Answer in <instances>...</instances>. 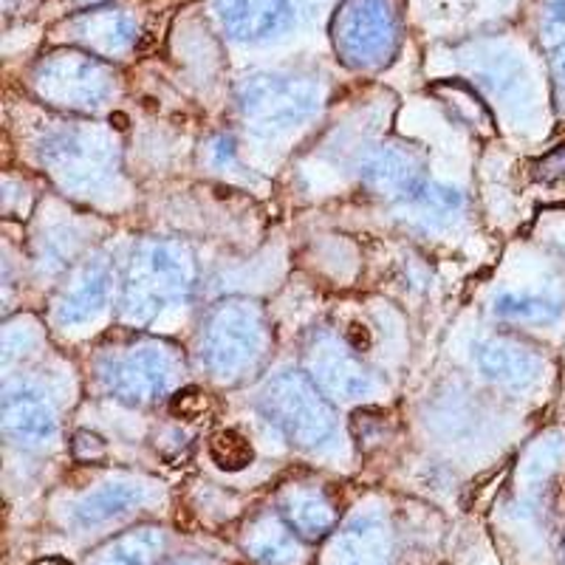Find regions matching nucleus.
Segmentation results:
<instances>
[{"label":"nucleus","mask_w":565,"mask_h":565,"mask_svg":"<svg viewBox=\"0 0 565 565\" xmlns=\"http://www.w3.org/2000/svg\"><path fill=\"white\" fill-rule=\"evenodd\" d=\"M193 286V264L173 244L141 246L128 282V311L136 320H150L168 302L181 300Z\"/></svg>","instance_id":"obj_1"},{"label":"nucleus","mask_w":565,"mask_h":565,"mask_svg":"<svg viewBox=\"0 0 565 565\" xmlns=\"http://www.w3.org/2000/svg\"><path fill=\"white\" fill-rule=\"evenodd\" d=\"M266 413L289 438L306 447L328 441L334 433V416L326 398L300 373H282L266 391Z\"/></svg>","instance_id":"obj_2"},{"label":"nucleus","mask_w":565,"mask_h":565,"mask_svg":"<svg viewBox=\"0 0 565 565\" xmlns=\"http://www.w3.org/2000/svg\"><path fill=\"white\" fill-rule=\"evenodd\" d=\"M264 348V320L249 302H230L215 311L206 331V365L218 376H235Z\"/></svg>","instance_id":"obj_3"},{"label":"nucleus","mask_w":565,"mask_h":565,"mask_svg":"<svg viewBox=\"0 0 565 565\" xmlns=\"http://www.w3.org/2000/svg\"><path fill=\"white\" fill-rule=\"evenodd\" d=\"M241 105L257 128L282 130L295 128L302 119H309L320 105V94L315 85L295 77H255L241 90Z\"/></svg>","instance_id":"obj_4"},{"label":"nucleus","mask_w":565,"mask_h":565,"mask_svg":"<svg viewBox=\"0 0 565 565\" xmlns=\"http://www.w3.org/2000/svg\"><path fill=\"white\" fill-rule=\"evenodd\" d=\"M396 18L391 0H345L337 18V45L353 63H376L393 49Z\"/></svg>","instance_id":"obj_5"},{"label":"nucleus","mask_w":565,"mask_h":565,"mask_svg":"<svg viewBox=\"0 0 565 565\" xmlns=\"http://www.w3.org/2000/svg\"><path fill=\"white\" fill-rule=\"evenodd\" d=\"M103 380L125 402L145 405L168 391L173 362L161 348H139L128 356H116L103 367Z\"/></svg>","instance_id":"obj_6"},{"label":"nucleus","mask_w":565,"mask_h":565,"mask_svg":"<svg viewBox=\"0 0 565 565\" xmlns=\"http://www.w3.org/2000/svg\"><path fill=\"white\" fill-rule=\"evenodd\" d=\"M45 159L54 168V173L71 186H97L108 175L110 150L103 136L90 134H60L45 145Z\"/></svg>","instance_id":"obj_7"},{"label":"nucleus","mask_w":565,"mask_h":565,"mask_svg":"<svg viewBox=\"0 0 565 565\" xmlns=\"http://www.w3.org/2000/svg\"><path fill=\"white\" fill-rule=\"evenodd\" d=\"M40 90L65 105H97L108 94V74L97 60L65 54L43 65Z\"/></svg>","instance_id":"obj_8"},{"label":"nucleus","mask_w":565,"mask_h":565,"mask_svg":"<svg viewBox=\"0 0 565 565\" xmlns=\"http://www.w3.org/2000/svg\"><path fill=\"white\" fill-rule=\"evenodd\" d=\"M3 427L18 444L38 447V444L52 441L57 433V416L52 405L45 402L43 393L32 391L26 385L9 387L3 396Z\"/></svg>","instance_id":"obj_9"},{"label":"nucleus","mask_w":565,"mask_h":565,"mask_svg":"<svg viewBox=\"0 0 565 565\" xmlns=\"http://www.w3.org/2000/svg\"><path fill=\"white\" fill-rule=\"evenodd\" d=\"M391 537L380 518L365 514L348 523L331 548V565H387Z\"/></svg>","instance_id":"obj_10"},{"label":"nucleus","mask_w":565,"mask_h":565,"mask_svg":"<svg viewBox=\"0 0 565 565\" xmlns=\"http://www.w3.org/2000/svg\"><path fill=\"white\" fill-rule=\"evenodd\" d=\"M478 365L487 373L489 380L503 387H523L534 385L540 380V360L526 348L514 345V342L492 340L478 348Z\"/></svg>","instance_id":"obj_11"},{"label":"nucleus","mask_w":565,"mask_h":565,"mask_svg":"<svg viewBox=\"0 0 565 565\" xmlns=\"http://www.w3.org/2000/svg\"><path fill=\"white\" fill-rule=\"evenodd\" d=\"M311 371H315V376L328 393H337L342 398H360L371 391L367 373L353 362V356H348L342 348L331 345V342L315 348Z\"/></svg>","instance_id":"obj_12"},{"label":"nucleus","mask_w":565,"mask_h":565,"mask_svg":"<svg viewBox=\"0 0 565 565\" xmlns=\"http://www.w3.org/2000/svg\"><path fill=\"white\" fill-rule=\"evenodd\" d=\"M218 9L238 38H266L289 18V0H218Z\"/></svg>","instance_id":"obj_13"},{"label":"nucleus","mask_w":565,"mask_h":565,"mask_svg":"<svg viewBox=\"0 0 565 565\" xmlns=\"http://www.w3.org/2000/svg\"><path fill=\"white\" fill-rule=\"evenodd\" d=\"M145 501V489L134 487V483H110V487L99 489V492L88 494L83 503L74 507V523L79 529H90V526H103V523L114 521L119 514L130 512L139 503Z\"/></svg>","instance_id":"obj_14"},{"label":"nucleus","mask_w":565,"mask_h":565,"mask_svg":"<svg viewBox=\"0 0 565 565\" xmlns=\"http://www.w3.org/2000/svg\"><path fill=\"white\" fill-rule=\"evenodd\" d=\"M110 297V275L99 266L85 269L83 275L74 280L68 291H65L63 302H60V320L63 322H88L90 317L99 315L105 309V302Z\"/></svg>","instance_id":"obj_15"},{"label":"nucleus","mask_w":565,"mask_h":565,"mask_svg":"<svg viewBox=\"0 0 565 565\" xmlns=\"http://www.w3.org/2000/svg\"><path fill=\"white\" fill-rule=\"evenodd\" d=\"M161 546H164L161 532H156V529H141V532L122 534L110 546H105L97 554V559H94V565H153Z\"/></svg>","instance_id":"obj_16"},{"label":"nucleus","mask_w":565,"mask_h":565,"mask_svg":"<svg viewBox=\"0 0 565 565\" xmlns=\"http://www.w3.org/2000/svg\"><path fill=\"white\" fill-rule=\"evenodd\" d=\"M492 311L501 320L512 322H554L563 315V302L557 297L534 295V291H507V295L494 297Z\"/></svg>","instance_id":"obj_17"},{"label":"nucleus","mask_w":565,"mask_h":565,"mask_svg":"<svg viewBox=\"0 0 565 565\" xmlns=\"http://www.w3.org/2000/svg\"><path fill=\"white\" fill-rule=\"evenodd\" d=\"M286 518L291 529H297L306 537H320L334 526V512L326 503V498L315 492H297L286 501Z\"/></svg>","instance_id":"obj_18"},{"label":"nucleus","mask_w":565,"mask_h":565,"mask_svg":"<svg viewBox=\"0 0 565 565\" xmlns=\"http://www.w3.org/2000/svg\"><path fill=\"white\" fill-rule=\"evenodd\" d=\"M543 43L552 57L557 85L565 94V0H548L546 18H543Z\"/></svg>","instance_id":"obj_19"},{"label":"nucleus","mask_w":565,"mask_h":565,"mask_svg":"<svg viewBox=\"0 0 565 565\" xmlns=\"http://www.w3.org/2000/svg\"><path fill=\"white\" fill-rule=\"evenodd\" d=\"M252 548H255L257 559H264L269 565L297 563V543L282 526H271L269 523V526L257 529V534L252 537Z\"/></svg>","instance_id":"obj_20"},{"label":"nucleus","mask_w":565,"mask_h":565,"mask_svg":"<svg viewBox=\"0 0 565 565\" xmlns=\"http://www.w3.org/2000/svg\"><path fill=\"white\" fill-rule=\"evenodd\" d=\"M210 456L221 469L238 472V469H244L246 463H252V444L246 441L241 433L221 430L218 436H212Z\"/></svg>","instance_id":"obj_21"},{"label":"nucleus","mask_w":565,"mask_h":565,"mask_svg":"<svg viewBox=\"0 0 565 565\" xmlns=\"http://www.w3.org/2000/svg\"><path fill=\"white\" fill-rule=\"evenodd\" d=\"M206 396L199 391V387H186V391L175 393L173 398V413L181 418H195L199 413H204Z\"/></svg>","instance_id":"obj_22"}]
</instances>
